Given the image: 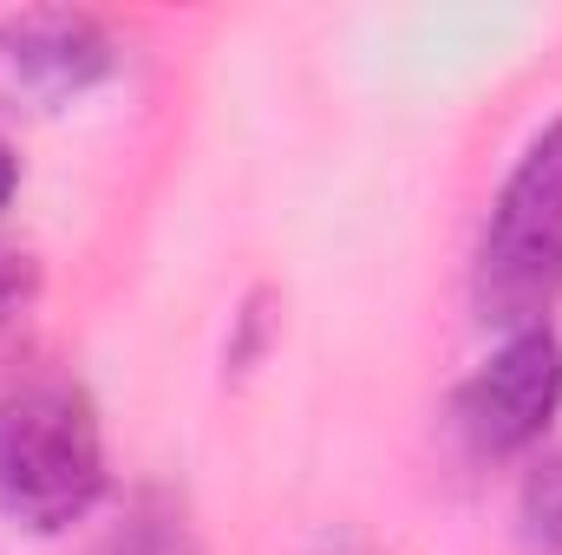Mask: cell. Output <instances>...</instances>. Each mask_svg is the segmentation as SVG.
I'll use <instances>...</instances> for the list:
<instances>
[{
    "mask_svg": "<svg viewBox=\"0 0 562 555\" xmlns=\"http://www.w3.org/2000/svg\"><path fill=\"white\" fill-rule=\"evenodd\" d=\"M471 314L491 333L550 327L562 307V112L510 157L477 242H471Z\"/></svg>",
    "mask_w": 562,
    "mask_h": 555,
    "instance_id": "obj_2",
    "label": "cell"
},
{
    "mask_svg": "<svg viewBox=\"0 0 562 555\" xmlns=\"http://www.w3.org/2000/svg\"><path fill=\"white\" fill-rule=\"evenodd\" d=\"M20 196V150H13V138L0 132V209Z\"/></svg>",
    "mask_w": 562,
    "mask_h": 555,
    "instance_id": "obj_8",
    "label": "cell"
},
{
    "mask_svg": "<svg viewBox=\"0 0 562 555\" xmlns=\"http://www.w3.org/2000/svg\"><path fill=\"white\" fill-rule=\"evenodd\" d=\"M92 555H203V550H196V530H190V517L170 490H138L105 523Z\"/></svg>",
    "mask_w": 562,
    "mask_h": 555,
    "instance_id": "obj_5",
    "label": "cell"
},
{
    "mask_svg": "<svg viewBox=\"0 0 562 555\" xmlns=\"http://www.w3.org/2000/svg\"><path fill=\"white\" fill-rule=\"evenodd\" d=\"M112 490L105 418L72 366L33 360L0 380V517L26 536H66Z\"/></svg>",
    "mask_w": 562,
    "mask_h": 555,
    "instance_id": "obj_1",
    "label": "cell"
},
{
    "mask_svg": "<svg viewBox=\"0 0 562 555\" xmlns=\"http://www.w3.org/2000/svg\"><path fill=\"white\" fill-rule=\"evenodd\" d=\"M510 523H517L524 555H562V444H543L524 457Z\"/></svg>",
    "mask_w": 562,
    "mask_h": 555,
    "instance_id": "obj_6",
    "label": "cell"
},
{
    "mask_svg": "<svg viewBox=\"0 0 562 555\" xmlns=\"http://www.w3.org/2000/svg\"><path fill=\"white\" fill-rule=\"evenodd\" d=\"M112 72H119V39L99 13L79 7L0 13V118L66 112Z\"/></svg>",
    "mask_w": 562,
    "mask_h": 555,
    "instance_id": "obj_4",
    "label": "cell"
},
{
    "mask_svg": "<svg viewBox=\"0 0 562 555\" xmlns=\"http://www.w3.org/2000/svg\"><path fill=\"white\" fill-rule=\"evenodd\" d=\"M33 301H40V262H33V249L0 242V340L26 320Z\"/></svg>",
    "mask_w": 562,
    "mask_h": 555,
    "instance_id": "obj_7",
    "label": "cell"
},
{
    "mask_svg": "<svg viewBox=\"0 0 562 555\" xmlns=\"http://www.w3.org/2000/svg\"><path fill=\"white\" fill-rule=\"evenodd\" d=\"M557 418H562V333L557 327L497 333V347L445 399L451 438L477 464H510V457L543 451Z\"/></svg>",
    "mask_w": 562,
    "mask_h": 555,
    "instance_id": "obj_3",
    "label": "cell"
},
{
    "mask_svg": "<svg viewBox=\"0 0 562 555\" xmlns=\"http://www.w3.org/2000/svg\"><path fill=\"white\" fill-rule=\"evenodd\" d=\"M321 555H373V543H367L360 530H334V536L321 543Z\"/></svg>",
    "mask_w": 562,
    "mask_h": 555,
    "instance_id": "obj_9",
    "label": "cell"
}]
</instances>
